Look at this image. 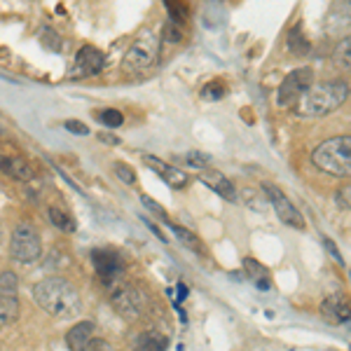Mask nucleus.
<instances>
[{"label":"nucleus","instance_id":"obj_14","mask_svg":"<svg viewBox=\"0 0 351 351\" xmlns=\"http://www.w3.org/2000/svg\"><path fill=\"white\" fill-rule=\"evenodd\" d=\"M94 339V324L92 321H80L66 332V344L71 351H87L89 342Z\"/></svg>","mask_w":351,"mask_h":351},{"label":"nucleus","instance_id":"obj_16","mask_svg":"<svg viewBox=\"0 0 351 351\" xmlns=\"http://www.w3.org/2000/svg\"><path fill=\"white\" fill-rule=\"evenodd\" d=\"M19 298L0 288V326H10L19 319Z\"/></svg>","mask_w":351,"mask_h":351},{"label":"nucleus","instance_id":"obj_13","mask_svg":"<svg viewBox=\"0 0 351 351\" xmlns=\"http://www.w3.org/2000/svg\"><path fill=\"white\" fill-rule=\"evenodd\" d=\"M199 180L206 185V188H211L213 192H216V195L223 197V199L237 202V190H234V185H232V180L228 178V176H223L220 171H213V169H202Z\"/></svg>","mask_w":351,"mask_h":351},{"label":"nucleus","instance_id":"obj_28","mask_svg":"<svg viewBox=\"0 0 351 351\" xmlns=\"http://www.w3.org/2000/svg\"><path fill=\"white\" fill-rule=\"evenodd\" d=\"M335 204L344 211H351V183L342 185L337 192H335Z\"/></svg>","mask_w":351,"mask_h":351},{"label":"nucleus","instance_id":"obj_31","mask_svg":"<svg viewBox=\"0 0 351 351\" xmlns=\"http://www.w3.org/2000/svg\"><path fill=\"white\" fill-rule=\"evenodd\" d=\"M64 127H66L71 134H77V136H87V134H89V127H87V124H82V122H77V120H66Z\"/></svg>","mask_w":351,"mask_h":351},{"label":"nucleus","instance_id":"obj_33","mask_svg":"<svg viewBox=\"0 0 351 351\" xmlns=\"http://www.w3.org/2000/svg\"><path fill=\"white\" fill-rule=\"evenodd\" d=\"M326 248H328V251H330V256L332 258H335L337 260V263L339 265H344V260H342V256H339V248L335 246V243H332L330 239H326Z\"/></svg>","mask_w":351,"mask_h":351},{"label":"nucleus","instance_id":"obj_1","mask_svg":"<svg viewBox=\"0 0 351 351\" xmlns=\"http://www.w3.org/2000/svg\"><path fill=\"white\" fill-rule=\"evenodd\" d=\"M33 300L45 314L54 319H75L82 311L77 288L64 276H47L33 286Z\"/></svg>","mask_w":351,"mask_h":351},{"label":"nucleus","instance_id":"obj_10","mask_svg":"<svg viewBox=\"0 0 351 351\" xmlns=\"http://www.w3.org/2000/svg\"><path fill=\"white\" fill-rule=\"evenodd\" d=\"M104 66H106V56L96 47H92V45H84V47L77 49L75 64H73L68 75L71 77H92L96 73L104 71Z\"/></svg>","mask_w":351,"mask_h":351},{"label":"nucleus","instance_id":"obj_2","mask_svg":"<svg viewBox=\"0 0 351 351\" xmlns=\"http://www.w3.org/2000/svg\"><path fill=\"white\" fill-rule=\"evenodd\" d=\"M349 87L342 80H328L321 84H311V87L300 96V101L293 106L295 115L302 120H316V117H324L328 112L337 110L339 106L347 101Z\"/></svg>","mask_w":351,"mask_h":351},{"label":"nucleus","instance_id":"obj_9","mask_svg":"<svg viewBox=\"0 0 351 351\" xmlns=\"http://www.w3.org/2000/svg\"><path fill=\"white\" fill-rule=\"evenodd\" d=\"M92 265L96 269V276L104 281L106 286H115L117 279H120L124 263L117 251H110V248H94L92 251Z\"/></svg>","mask_w":351,"mask_h":351},{"label":"nucleus","instance_id":"obj_25","mask_svg":"<svg viewBox=\"0 0 351 351\" xmlns=\"http://www.w3.org/2000/svg\"><path fill=\"white\" fill-rule=\"evenodd\" d=\"M228 94V87H225L223 82H208L206 87L202 89V99L204 101H220L223 96Z\"/></svg>","mask_w":351,"mask_h":351},{"label":"nucleus","instance_id":"obj_8","mask_svg":"<svg viewBox=\"0 0 351 351\" xmlns=\"http://www.w3.org/2000/svg\"><path fill=\"white\" fill-rule=\"evenodd\" d=\"M311 82H314L311 68H298V71L288 73L286 80L281 82V89H279V106H284V108L295 106L300 101V96L311 87Z\"/></svg>","mask_w":351,"mask_h":351},{"label":"nucleus","instance_id":"obj_15","mask_svg":"<svg viewBox=\"0 0 351 351\" xmlns=\"http://www.w3.org/2000/svg\"><path fill=\"white\" fill-rule=\"evenodd\" d=\"M324 314L335 324H351V302L344 295H330L324 302Z\"/></svg>","mask_w":351,"mask_h":351},{"label":"nucleus","instance_id":"obj_34","mask_svg":"<svg viewBox=\"0 0 351 351\" xmlns=\"http://www.w3.org/2000/svg\"><path fill=\"white\" fill-rule=\"evenodd\" d=\"M99 141H101V143H108V145L120 143V138H117V136H112V134H99Z\"/></svg>","mask_w":351,"mask_h":351},{"label":"nucleus","instance_id":"obj_4","mask_svg":"<svg viewBox=\"0 0 351 351\" xmlns=\"http://www.w3.org/2000/svg\"><path fill=\"white\" fill-rule=\"evenodd\" d=\"M157 59H160V36L155 31H145L127 49L122 68L132 75H145L157 66Z\"/></svg>","mask_w":351,"mask_h":351},{"label":"nucleus","instance_id":"obj_26","mask_svg":"<svg viewBox=\"0 0 351 351\" xmlns=\"http://www.w3.org/2000/svg\"><path fill=\"white\" fill-rule=\"evenodd\" d=\"M112 171L117 173V178L122 180V183H127V185H136V171L129 164H124V162H115L112 164Z\"/></svg>","mask_w":351,"mask_h":351},{"label":"nucleus","instance_id":"obj_27","mask_svg":"<svg viewBox=\"0 0 351 351\" xmlns=\"http://www.w3.org/2000/svg\"><path fill=\"white\" fill-rule=\"evenodd\" d=\"M183 160H185V162H188V164H190V167L199 169V171H202V169H206V167H208V164H211V157H208V155H204V152H197V150H192V152H188V155H185V157H183Z\"/></svg>","mask_w":351,"mask_h":351},{"label":"nucleus","instance_id":"obj_19","mask_svg":"<svg viewBox=\"0 0 351 351\" xmlns=\"http://www.w3.org/2000/svg\"><path fill=\"white\" fill-rule=\"evenodd\" d=\"M134 351H167V337L160 332H141L134 342Z\"/></svg>","mask_w":351,"mask_h":351},{"label":"nucleus","instance_id":"obj_24","mask_svg":"<svg viewBox=\"0 0 351 351\" xmlns=\"http://www.w3.org/2000/svg\"><path fill=\"white\" fill-rule=\"evenodd\" d=\"M96 120L104 124V127H108V129H117V127H122V124H124V115L120 110H115V108H101L99 112H96Z\"/></svg>","mask_w":351,"mask_h":351},{"label":"nucleus","instance_id":"obj_6","mask_svg":"<svg viewBox=\"0 0 351 351\" xmlns=\"http://www.w3.org/2000/svg\"><path fill=\"white\" fill-rule=\"evenodd\" d=\"M110 304L122 319L134 321L138 319L145 311V298L143 293L138 291L132 284H115L110 286Z\"/></svg>","mask_w":351,"mask_h":351},{"label":"nucleus","instance_id":"obj_5","mask_svg":"<svg viewBox=\"0 0 351 351\" xmlns=\"http://www.w3.org/2000/svg\"><path fill=\"white\" fill-rule=\"evenodd\" d=\"M10 256H12L16 263H36L38 258L43 256V241L40 234L33 225L21 223L16 225L12 237H10Z\"/></svg>","mask_w":351,"mask_h":351},{"label":"nucleus","instance_id":"obj_22","mask_svg":"<svg viewBox=\"0 0 351 351\" xmlns=\"http://www.w3.org/2000/svg\"><path fill=\"white\" fill-rule=\"evenodd\" d=\"M332 64H335L339 71L351 73V36L342 38V40L337 43L335 52H332Z\"/></svg>","mask_w":351,"mask_h":351},{"label":"nucleus","instance_id":"obj_11","mask_svg":"<svg viewBox=\"0 0 351 351\" xmlns=\"http://www.w3.org/2000/svg\"><path fill=\"white\" fill-rule=\"evenodd\" d=\"M143 162H145V167L152 169L160 178L164 180V183H169L171 188L176 190H180V188H185L188 185V173L185 171H180L178 167H173V164H167V162H162V160H157L155 155H145L143 157Z\"/></svg>","mask_w":351,"mask_h":351},{"label":"nucleus","instance_id":"obj_12","mask_svg":"<svg viewBox=\"0 0 351 351\" xmlns=\"http://www.w3.org/2000/svg\"><path fill=\"white\" fill-rule=\"evenodd\" d=\"M0 171L8 173L14 180H21V183H31L36 178L33 167L19 155H0Z\"/></svg>","mask_w":351,"mask_h":351},{"label":"nucleus","instance_id":"obj_3","mask_svg":"<svg viewBox=\"0 0 351 351\" xmlns=\"http://www.w3.org/2000/svg\"><path fill=\"white\" fill-rule=\"evenodd\" d=\"M311 162L328 176L351 178V136L328 138L311 152Z\"/></svg>","mask_w":351,"mask_h":351},{"label":"nucleus","instance_id":"obj_17","mask_svg":"<svg viewBox=\"0 0 351 351\" xmlns=\"http://www.w3.org/2000/svg\"><path fill=\"white\" fill-rule=\"evenodd\" d=\"M328 26L330 28L351 26V0H332L330 12H328Z\"/></svg>","mask_w":351,"mask_h":351},{"label":"nucleus","instance_id":"obj_18","mask_svg":"<svg viewBox=\"0 0 351 351\" xmlns=\"http://www.w3.org/2000/svg\"><path fill=\"white\" fill-rule=\"evenodd\" d=\"M169 228L173 230V234L178 237L180 243H183V246L188 248V251L197 253V256H206V246H204L202 239H199V237H197L192 230H188V228H180V225H173L171 220H169Z\"/></svg>","mask_w":351,"mask_h":351},{"label":"nucleus","instance_id":"obj_32","mask_svg":"<svg viewBox=\"0 0 351 351\" xmlns=\"http://www.w3.org/2000/svg\"><path fill=\"white\" fill-rule=\"evenodd\" d=\"M87 351H117V349L112 347V344L106 342V339H92Z\"/></svg>","mask_w":351,"mask_h":351},{"label":"nucleus","instance_id":"obj_35","mask_svg":"<svg viewBox=\"0 0 351 351\" xmlns=\"http://www.w3.org/2000/svg\"><path fill=\"white\" fill-rule=\"evenodd\" d=\"M0 243H3V223H0Z\"/></svg>","mask_w":351,"mask_h":351},{"label":"nucleus","instance_id":"obj_30","mask_svg":"<svg viewBox=\"0 0 351 351\" xmlns=\"http://www.w3.org/2000/svg\"><path fill=\"white\" fill-rule=\"evenodd\" d=\"M16 284H19V281H16V276L12 274V271H3V274H0V288H3V291L14 293Z\"/></svg>","mask_w":351,"mask_h":351},{"label":"nucleus","instance_id":"obj_23","mask_svg":"<svg viewBox=\"0 0 351 351\" xmlns=\"http://www.w3.org/2000/svg\"><path fill=\"white\" fill-rule=\"evenodd\" d=\"M169 12V21L176 26H185V19H188V8H185L183 0H164Z\"/></svg>","mask_w":351,"mask_h":351},{"label":"nucleus","instance_id":"obj_20","mask_svg":"<svg viewBox=\"0 0 351 351\" xmlns=\"http://www.w3.org/2000/svg\"><path fill=\"white\" fill-rule=\"evenodd\" d=\"M47 218H49V223L54 225L59 232H66V234H73L75 232V220H73L71 213H66L64 208H56V206H49L47 208Z\"/></svg>","mask_w":351,"mask_h":351},{"label":"nucleus","instance_id":"obj_29","mask_svg":"<svg viewBox=\"0 0 351 351\" xmlns=\"http://www.w3.org/2000/svg\"><path fill=\"white\" fill-rule=\"evenodd\" d=\"M141 202H143V206L148 208V211L155 213L157 218L164 220V223H169V216H167V211H164V206H162V204H157L155 199H150V197H145V195L141 197Z\"/></svg>","mask_w":351,"mask_h":351},{"label":"nucleus","instance_id":"obj_36","mask_svg":"<svg viewBox=\"0 0 351 351\" xmlns=\"http://www.w3.org/2000/svg\"><path fill=\"white\" fill-rule=\"evenodd\" d=\"M349 279H351V271H349Z\"/></svg>","mask_w":351,"mask_h":351},{"label":"nucleus","instance_id":"obj_21","mask_svg":"<svg viewBox=\"0 0 351 351\" xmlns=\"http://www.w3.org/2000/svg\"><path fill=\"white\" fill-rule=\"evenodd\" d=\"M288 49H291L295 56H304V54H309V40L304 38V33H302V26L295 24L291 28V33H288Z\"/></svg>","mask_w":351,"mask_h":351},{"label":"nucleus","instance_id":"obj_7","mask_svg":"<svg viewBox=\"0 0 351 351\" xmlns=\"http://www.w3.org/2000/svg\"><path fill=\"white\" fill-rule=\"evenodd\" d=\"M263 192L267 195V199H269L271 206H274V211H276V216H279L281 223H286L288 228H295V230H304V228H307V223H304V216L298 211L295 204L288 199L284 190L276 188V185H271V183H263Z\"/></svg>","mask_w":351,"mask_h":351}]
</instances>
